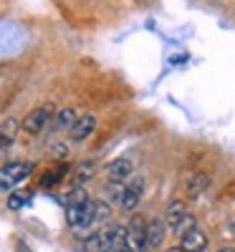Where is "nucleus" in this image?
<instances>
[{"label": "nucleus", "mask_w": 235, "mask_h": 252, "mask_svg": "<svg viewBox=\"0 0 235 252\" xmlns=\"http://www.w3.org/2000/svg\"><path fill=\"white\" fill-rule=\"evenodd\" d=\"M33 174V164L31 161H8L0 166V194L13 192Z\"/></svg>", "instance_id": "1"}, {"label": "nucleus", "mask_w": 235, "mask_h": 252, "mask_svg": "<svg viewBox=\"0 0 235 252\" xmlns=\"http://www.w3.org/2000/svg\"><path fill=\"white\" fill-rule=\"evenodd\" d=\"M117 232L119 224H106L96 232H91L86 240H83V250L86 252H112V247L117 245Z\"/></svg>", "instance_id": "2"}, {"label": "nucleus", "mask_w": 235, "mask_h": 252, "mask_svg": "<svg viewBox=\"0 0 235 252\" xmlns=\"http://www.w3.org/2000/svg\"><path fill=\"white\" fill-rule=\"evenodd\" d=\"M51 119H53V106H51V103H46V106L33 109V111L23 119V124H20V126H23V131H26V134L38 136V134L51 124Z\"/></svg>", "instance_id": "3"}, {"label": "nucleus", "mask_w": 235, "mask_h": 252, "mask_svg": "<svg viewBox=\"0 0 235 252\" xmlns=\"http://www.w3.org/2000/svg\"><path fill=\"white\" fill-rule=\"evenodd\" d=\"M126 242L132 252H144L147 250V220L142 215H134L126 224Z\"/></svg>", "instance_id": "4"}, {"label": "nucleus", "mask_w": 235, "mask_h": 252, "mask_svg": "<svg viewBox=\"0 0 235 252\" xmlns=\"http://www.w3.org/2000/svg\"><path fill=\"white\" fill-rule=\"evenodd\" d=\"M142 194H144V179H142V177L129 179V182H126V189H124L121 199H119V207L126 209V212H134L137 204H139V199H142Z\"/></svg>", "instance_id": "5"}, {"label": "nucleus", "mask_w": 235, "mask_h": 252, "mask_svg": "<svg viewBox=\"0 0 235 252\" xmlns=\"http://www.w3.org/2000/svg\"><path fill=\"white\" fill-rule=\"evenodd\" d=\"M96 129V116L94 114H83V116H76L74 126L69 129V139L74 144H81V141H86Z\"/></svg>", "instance_id": "6"}, {"label": "nucleus", "mask_w": 235, "mask_h": 252, "mask_svg": "<svg viewBox=\"0 0 235 252\" xmlns=\"http://www.w3.org/2000/svg\"><path fill=\"white\" fill-rule=\"evenodd\" d=\"M180 247L187 250V252H202V250L207 247V235L202 232V229L192 227L190 232H185V235L180 237Z\"/></svg>", "instance_id": "7"}, {"label": "nucleus", "mask_w": 235, "mask_h": 252, "mask_svg": "<svg viewBox=\"0 0 235 252\" xmlns=\"http://www.w3.org/2000/svg\"><path fill=\"white\" fill-rule=\"evenodd\" d=\"M162 240H164V220H159V217L147 220V250L159 247Z\"/></svg>", "instance_id": "8"}, {"label": "nucleus", "mask_w": 235, "mask_h": 252, "mask_svg": "<svg viewBox=\"0 0 235 252\" xmlns=\"http://www.w3.org/2000/svg\"><path fill=\"white\" fill-rule=\"evenodd\" d=\"M132 159H126V157H121V159H114L109 166H106V177L109 179H129L132 177Z\"/></svg>", "instance_id": "9"}, {"label": "nucleus", "mask_w": 235, "mask_h": 252, "mask_svg": "<svg viewBox=\"0 0 235 252\" xmlns=\"http://www.w3.org/2000/svg\"><path fill=\"white\" fill-rule=\"evenodd\" d=\"M94 174H96V164L91 159H83V161H78V166L74 169L71 182H74V187H83L89 179H94Z\"/></svg>", "instance_id": "10"}, {"label": "nucleus", "mask_w": 235, "mask_h": 252, "mask_svg": "<svg viewBox=\"0 0 235 252\" xmlns=\"http://www.w3.org/2000/svg\"><path fill=\"white\" fill-rule=\"evenodd\" d=\"M185 215H187V207H185V202H182V199H172V202H169V207H167V215H164L167 227H169V229H175Z\"/></svg>", "instance_id": "11"}, {"label": "nucleus", "mask_w": 235, "mask_h": 252, "mask_svg": "<svg viewBox=\"0 0 235 252\" xmlns=\"http://www.w3.org/2000/svg\"><path fill=\"white\" fill-rule=\"evenodd\" d=\"M51 121H53V134L66 131V129H71L74 121H76V111H74V109H61L58 114H53Z\"/></svg>", "instance_id": "12"}, {"label": "nucleus", "mask_w": 235, "mask_h": 252, "mask_svg": "<svg viewBox=\"0 0 235 252\" xmlns=\"http://www.w3.org/2000/svg\"><path fill=\"white\" fill-rule=\"evenodd\" d=\"M207 184H210L207 174H192V177L187 179V184H185L187 197H200V194L205 192V189H207Z\"/></svg>", "instance_id": "13"}, {"label": "nucleus", "mask_w": 235, "mask_h": 252, "mask_svg": "<svg viewBox=\"0 0 235 252\" xmlns=\"http://www.w3.org/2000/svg\"><path fill=\"white\" fill-rule=\"evenodd\" d=\"M66 174H69V166H66V164H63V166H53V169H48L43 177L38 179V184L46 187V189H48V187H56L58 182H63V177H66Z\"/></svg>", "instance_id": "14"}, {"label": "nucleus", "mask_w": 235, "mask_h": 252, "mask_svg": "<svg viewBox=\"0 0 235 252\" xmlns=\"http://www.w3.org/2000/svg\"><path fill=\"white\" fill-rule=\"evenodd\" d=\"M126 182H129V179H106V187H104L106 197L119 204V199H121V194H124V189H126Z\"/></svg>", "instance_id": "15"}, {"label": "nucleus", "mask_w": 235, "mask_h": 252, "mask_svg": "<svg viewBox=\"0 0 235 252\" xmlns=\"http://www.w3.org/2000/svg\"><path fill=\"white\" fill-rule=\"evenodd\" d=\"M83 202H89V194H86V189L83 187H74L71 192L66 194V199H63V204L71 207V204H83Z\"/></svg>", "instance_id": "16"}, {"label": "nucleus", "mask_w": 235, "mask_h": 252, "mask_svg": "<svg viewBox=\"0 0 235 252\" xmlns=\"http://www.w3.org/2000/svg\"><path fill=\"white\" fill-rule=\"evenodd\" d=\"M109 217H112V207H109V202H104V199L94 202V224H96V222H106Z\"/></svg>", "instance_id": "17"}, {"label": "nucleus", "mask_w": 235, "mask_h": 252, "mask_svg": "<svg viewBox=\"0 0 235 252\" xmlns=\"http://www.w3.org/2000/svg\"><path fill=\"white\" fill-rule=\"evenodd\" d=\"M28 202H31V192H26V189H20V192H10L8 207H10V209H20V207H26Z\"/></svg>", "instance_id": "18"}, {"label": "nucleus", "mask_w": 235, "mask_h": 252, "mask_svg": "<svg viewBox=\"0 0 235 252\" xmlns=\"http://www.w3.org/2000/svg\"><path fill=\"white\" fill-rule=\"evenodd\" d=\"M192 227H195V217H192V215L187 212V215H185V217L180 220V224H177V227L172 229V232H175L177 237H182L185 232H190V229H192Z\"/></svg>", "instance_id": "19"}, {"label": "nucleus", "mask_w": 235, "mask_h": 252, "mask_svg": "<svg viewBox=\"0 0 235 252\" xmlns=\"http://www.w3.org/2000/svg\"><path fill=\"white\" fill-rule=\"evenodd\" d=\"M15 252H33V250L26 240H15Z\"/></svg>", "instance_id": "20"}, {"label": "nucleus", "mask_w": 235, "mask_h": 252, "mask_svg": "<svg viewBox=\"0 0 235 252\" xmlns=\"http://www.w3.org/2000/svg\"><path fill=\"white\" fill-rule=\"evenodd\" d=\"M112 252H132V247H129V242H121V245H117Z\"/></svg>", "instance_id": "21"}, {"label": "nucleus", "mask_w": 235, "mask_h": 252, "mask_svg": "<svg viewBox=\"0 0 235 252\" xmlns=\"http://www.w3.org/2000/svg\"><path fill=\"white\" fill-rule=\"evenodd\" d=\"M167 252H187V250H182V247H169Z\"/></svg>", "instance_id": "22"}, {"label": "nucleus", "mask_w": 235, "mask_h": 252, "mask_svg": "<svg viewBox=\"0 0 235 252\" xmlns=\"http://www.w3.org/2000/svg\"><path fill=\"white\" fill-rule=\"evenodd\" d=\"M5 141H8V139H5L3 134H0V149H3V144H5Z\"/></svg>", "instance_id": "23"}, {"label": "nucleus", "mask_w": 235, "mask_h": 252, "mask_svg": "<svg viewBox=\"0 0 235 252\" xmlns=\"http://www.w3.org/2000/svg\"><path fill=\"white\" fill-rule=\"evenodd\" d=\"M218 252H235L233 247H223V250H218Z\"/></svg>", "instance_id": "24"}, {"label": "nucleus", "mask_w": 235, "mask_h": 252, "mask_svg": "<svg viewBox=\"0 0 235 252\" xmlns=\"http://www.w3.org/2000/svg\"><path fill=\"white\" fill-rule=\"evenodd\" d=\"M139 3H149V0H139Z\"/></svg>", "instance_id": "25"}]
</instances>
